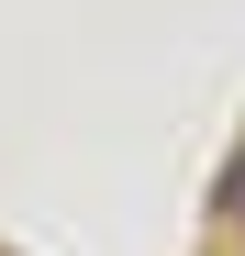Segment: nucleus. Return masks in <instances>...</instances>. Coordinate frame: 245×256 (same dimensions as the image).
I'll return each instance as SVG.
<instances>
[{"mask_svg": "<svg viewBox=\"0 0 245 256\" xmlns=\"http://www.w3.org/2000/svg\"><path fill=\"white\" fill-rule=\"evenodd\" d=\"M234 190H245V178H234Z\"/></svg>", "mask_w": 245, "mask_h": 256, "instance_id": "1", "label": "nucleus"}]
</instances>
